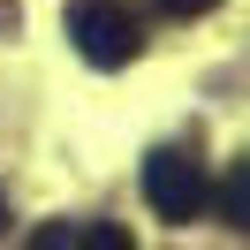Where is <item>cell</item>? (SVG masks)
I'll return each instance as SVG.
<instances>
[{"instance_id": "6da1fadb", "label": "cell", "mask_w": 250, "mask_h": 250, "mask_svg": "<svg viewBox=\"0 0 250 250\" xmlns=\"http://www.w3.org/2000/svg\"><path fill=\"white\" fill-rule=\"evenodd\" d=\"M68 38H76V53L91 68H129L144 53V31H137V16L122 0H76L68 8Z\"/></svg>"}, {"instance_id": "7a4b0ae2", "label": "cell", "mask_w": 250, "mask_h": 250, "mask_svg": "<svg viewBox=\"0 0 250 250\" xmlns=\"http://www.w3.org/2000/svg\"><path fill=\"white\" fill-rule=\"evenodd\" d=\"M205 189H212L205 182V159L182 152V144H159V152L144 159V205H152L159 220H174V228L205 212Z\"/></svg>"}, {"instance_id": "3957f363", "label": "cell", "mask_w": 250, "mask_h": 250, "mask_svg": "<svg viewBox=\"0 0 250 250\" xmlns=\"http://www.w3.org/2000/svg\"><path fill=\"white\" fill-rule=\"evenodd\" d=\"M205 205H212L220 228H250V159H235V167L205 189Z\"/></svg>"}, {"instance_id": "277c9868", "label": "cell", "mask_w": 250, "mask_h": 250, "mask_svg": "<svg viewBox=\"0 0 250 250\" xmlns=\"http://www.w3.org/2000/svg\"><path fill=\"white\" fill-rule=\"evenodd\" d=\"M68 250H137V243L114 220H68Z\"/></svg>"}, {"instance_id": "5b68a950", "label": "cell", "mask_w": 250, "mask_h": 250, "mask_svg": "<svg viewBox=\"0 0 250 250\" xmlns=\"http://www.w3.org/2000/svg\"><path fill=\"white\" fill-rule=\"evenodd\" d=\"M31 250H68V220H53V228L31 235Z\"/></svg>"}, {"instance_id": "8992f818", "label": "cell", "mask_w": 250, "mask_h": 250, "mask_svg": "<svg viewBox=\"0 0 250 250\" xmlns=\"http://www.w3.org/2000/svg\"><path fill=\"white\" fill-rule=\"evenodd\" d=\"M159 8H167V16H212L220 0H159Z\"/></svg>"}, {"instance_id": "52a82bcc", "label": "cell", "mask_w": 250, "mask_h": 250, "mask_svg": "<svg viewBox=\"0 0 250 250\" xmlns=\"http://www.w3.org/2000/svg\"><path fill=\"white\" fill-rule=\"evenodd\" d=\"M0 228H8V197H0Z\"/></svg>"}]
</instances>
